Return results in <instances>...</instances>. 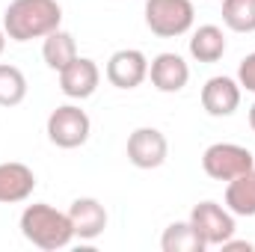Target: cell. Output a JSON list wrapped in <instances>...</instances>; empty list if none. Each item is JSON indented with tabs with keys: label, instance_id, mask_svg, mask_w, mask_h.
Here are the masks:
<instances>
[{
	"label": "cell",
	"instance_id": "1",
	"mask_svg": "<svg viewBox=\"0 0 255 252\" xmlns=\"http://www.w3.org/2000/svg\"><path fill=\"white\" fill-rule=\"evenodd\" d=\"M63 6L57 0H12L3 12V30L12 42H33L45 39L48 33L60 30Z\"/></svg>",
	"mask_w": 255,
	"mask_h": 252
},
{
	"label": "cell",
	"instance_id": "2",
	"mask_svg": "<svg viewBox=\"0 0 255 252\" xmlns=\"http://www.w3.org/2000/svg\"><path fill=\"white\" fill-rule=\"evenodd\" d=\"M21 235L39 247V250H63L74 241V229H71V220H68V211H57L54 205L48 202H33L21 211Z\"/></svg>",
	"mask_w": 255,
	"mask_h": 252
},
{
	"label": "cell",
	"instance_id": "3",
	"mask_svg": "<svg viewBox=\"0 0 255 252\" xmlns=\"http://www.w3.org/2000/svg\"><path fill=\"white\" fill-rule=\"evenodd\" d=\"M193 21V0H145V27L157 39H175L190 33Z\"/></svg>",
	"mask_w": 255,
	"mask_h": 252
},
{
	"label": "cell",
	"instance_id": "4",
	"mask_svg": "<svg viewBox=\"0 0 255 252\" xmlns=\"http://www.w3.org/2000/svg\"><path fill=\"white\" fill-rule=\"evenodd\" d=\"M255 166V157L247 145L238 142H214L202 154V169L214 181H232Z\"/></svg>",
	"mask_w": 255,
	"mask_h": 252
},
{
	"label": "cell",
	"instance_id": "5",
	"mask_svg": "<svg viewBox=\"0 0 255 252\" xmlns=\"http://www.w3.org/2000/svg\"><path fill=\"white\" fill-rule=\"evenodd\" d=\"M45 130L57 148H80L92 133V122H89L86 110H80L77 104H63L48 116Z\"/></svg>",
	"mask_w": 255,
	"mask_h": 252
},
{
	"label": "cell",
	"instance_id": "6",
	"mask_svg": "<svg viewBox=\"0 0 255 252\" xmlns=\"http://www.w3.org/2000/svg\"><path fill=\"white\" fill-rule=\"evenodd\" d=\"M190 223L208 247H223L229 238H235V229H238L235 214L217 202H199L190 211Z\"/></svg>",
	"mask_w": 255,
	"mask_h": 252
},
{
	"label": "cell",
	"instance_id": "7",
	"mask_svg": "<svg viewBox=\"0 0 255 252\" xmlns=\"http://www.w3.org/2000/svg\"><path fill=\"white\" fill-rule=\"evenodd\" d=\"M169 142L157 127H136L128 136V160L136 169H157L166 163Z\"/></svg>",
	"mask_w": 255,
	"mask_h": 252
},
{
	"label": "cell",
	"instance_id": "8",
	"mask_svg": "<svg viewBox=\"0 0 255 252\" xmlns=\"http://www.w3.org/2000/svg\"><path fill=\"white\" fill-rule=\"evenodd\" d=\"M107 80L116 89H136L148 77V57L136 48H122L107 60Z\"/></svg>",
	"mask_w": 255,
	"mask_h": 252
},
{
	"label": "cell",
	"instance_id": "9",
	"mask_svg": "<svg viewBox=\"0 0 255 252\" xmlns=\"http://www.w3.org/2000/svg\"><path fill=\"white\" fill-rule=\"evenodd\" d=\"M202 107L214 119L232 116L241 107V83L235 77H226V74H217V77L205 80V86H202Z\"/></svg>",
	"mask_w": 255,
	"mask_h": 252
},
{
	"label": "cell",
	"instance_id": "10",
	"mask_svg": "<svg viewBox=\"0 0 255 252\" xmlns=\"http://www.w3.org/2000/svg\"><path fill=\"white\" fill-rule=\"evenodd\" d=\"M98 83H101V68L89 57H77L74 63H68L60 71V89H63V95L74 98V101L92 98Z\"/></svg>",
	"mask_w": 255,
	"mask_h": 252
},
{
	"label": "cell",
	"instance_id": "11",
	"mask_svg": "<svg viewBox=\"0 0 255 252\" xmlns=\"http://www.w3.org/2000/svg\"><path fill=\"white\" fill-rule=\"evenodd\" d=\"M68 220H71V229H74V238L80 241H95L104 235L107 229V208L92 199V196H80L71 202L68 208Z\"/></svg>",
	"mask_w": 255,
	"mask_h": 252
},
{
	"label": "cell",
	"instance_id": "12",
	"mask_svg": "<svg viewBox=\"0 0 255 252\" xmlns=\"http://www.w3.org/2000/svg\"><path fill=\"white\" fill-rule=\"evenodd\" d=\"M148 77H151V86H154L157 92L172 95V92H181V89L187 86V80H190V65L184 63L181 54L166 51V54H157V57L148 63Z\"/></svg>",
	"mask_w": 255,
	"mask_h": 252
},
{
	"label": "cell",
	"instance_id": "13",
	"mask_svg": "<svg viewBox=\"0 0 255 252\" xmlns=\"http://www.w3.org/2000/svg\"><path fill=\"white\" fill-rule=\"evenodd\" d=\"M33 190H36V172L27 163H18V160L0 163V202L3 205L27 202Z\"/></svg>",
	"mask_w": 255,
	"mask_h": 252
},
{
	"label": "cell",
	"instance_id": "14",
	"mask_svg": "<svg viewBox=\"0 0 255 252\" xmlns=\"http://www.w3.org/2000/svg\"><path fill=\"white\" fill-rule=\"evenodd\" d=\"M226 33L217 24H202L190 36V57L196 63H220L226 54Z\"/></svg>",
	"mask_w": 255,
	"mask_h": 252
},
{
	"label": "cell",
	"instance_id": "15",
	"mask_svg": "<svg viewBox=\"0 0 255 252\" xmlns=\"http://www.w3.org/2000/svg\"><path fill=\"white\" fill-rule=\"evenodd\" d=\"M42 60H45L48 68H54V71L60 74L68 63L77 60V42H74V36L65 33V30L48 33L45 42H42Z\"/></svg>",
	"mask_w": 255,
	"mask_h": 252
},
{
	"label": "cell",
	"instance_id": "16",
	"mask_svg": "<svg viewBox=\"0 0 255 252\" xmlns=\"http://www.w3.org/2000/svg\"><path fill=\"white\" fill-rule=\"evenodd\" d=\"M226 208L235 217H255V166L238 175L226 187Z\"/></svg>",
	"mask_w": 255,
	"mask_h": 252
},
{
	"label": "cell",
	"instance_id": "17",
	"mask_svg": "<svg viewBox=\"0 0 255 252\" xmlns=\"http://www.w3.org/2000/svg\"><path fill=\"white\" fill-rule=\"evenodd\" d=\"M160 250L163 252H205L208 244L199 238V232L193 229V223H172L163 229V238H160Z\"/></svg>",
	"mask_w": 255,
	"mask_h": 252
},
{
	"label": "cell",
	"instance_id": "18",
	"mask_svg": "<svg viewBox=\"0 0 255 252\" xmlns=\"http://www.w3.org/2000/svg\"><path fill=\"white\" fill-rule=\"evenodd\" d=\"M27 98V77L18 65L0 63V107H18Z\"/></svg>",
	"mask_w": 255,
	"mask_h": 252
},
{
	"label": "cell",
	"instance_id": "19",
	"mask_svg": "<svg viewBox=\"0 0 255 252\" xmlns=\"http://www.w3.org/2000/svg\"><path fill=\"white\" fill-rule=\"evenodd\" d=\"M223 24L235 33H255V0H223Z\"/></svg>",
	"mask_w": 255,
	"mask_h": 252
},
{
	"label": "cell",
	"instance_id": "20",
	"mask_svg": "<svg viewBox=\"0 0 255 252\" xmlns=\"http://www.w3.org/2000/svg\"><path fill=\"white\" fill-rule=\"evenodd\" d=\"M238 83H241V89L255 92V51L247 54L241 60V65H238Z\"/></svg>",
	"mask_w": 255,
	"mask_h": 252
},
{
	"label": "cell",
	"instance_id": "21",
	"mask_svg": "<svg viewBox=\"0 0 255 252\" xmlns=\"http://www.w3.org/2000/svg\"><path fill=\"white\" fill-rule=\"evenodd\" d=\"M223 250H253V244H250V241H232V238H229V241H226V244H223Z\"/></svg>",
	"mask_w": 255,
	"mask_h": 252
},
{
	"label": "cell",
	"instance_id": "22",
	"mask_svg": "<svg viewBox=\"0 0 255 252\" xmlns=\"http://www.w3.org/2000/svg\"><path fill=\"white\" fill-rule=\"evenodd\" d=\"M3 51H6V30L0 27V57H3Z\"/></svg>",
	"mask_w": 255,
	"mask_h": 252
},
{
	"label": "cell",
	"instance_id": "23",
	"mask_svg": "<svg viewBox=\"0 0 255 252\" xmlns=\"http://www.w3.org/2000/svg\"><path fill=\"white\" fill-rule=\"evenodd\" d=\"M250 127H253V133H255V104L250 107Z\"/></svg>",
	"mask_w": 255,
	"mask_h": 252
}]
</instances>
